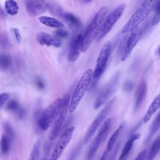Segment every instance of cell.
<instances>
[{
	"instance_id": "cell-1",
	"label": "cell",
	"mask_w": 160,
	"mask_h": 160,
	"mask_svg": "<svg viewBox=\"0 0 160 160\" xmlns=\"http://www.w3.org/2000/svg\"><path fill=\"white\" fill-rule=\"evenodd\" d=\"M107 11L108 9L106 6L101 8L94 15L88 26L87 27L82 38V52H84L89 49L96 38L100 27L106 17Z\"/></svg>"
},
{
	"instance_id": "cell-2",
	"label": "cell",
	"mask_w": 160,
	"mask_h": 160,
	"mask_svg": "<svg viewBox=\"0 0 160 160\" xmlns=\"http://www.w3.org/2000/svg\"><path fill=\"white\" fill-rule=\"evenodd\" d=\"M156 0H143L141 6L131 16L126 24L122 29V32L126 34L137 27L141 23L153 10V7Z\"/></svg>"
},
{
	"instance_id": "cell-3",
	"label": "cell",
	"mask_w": 160,
	"mask_h": 160,
	"mask_svg": "<svg viewBox=\"0 0 160 160\" xmlns=\"http://www.w3.org/2000/svg\"><path fill=\"white\" fill-rule=\"evenodd\" d=\"M92 78V71L91 69H86L82 74L69 101L68 111L70 113H72L76 109L80 101L84 96L85 92L88 89Z\"/></svg>"
},
{
	"instance_id": "cell-4",
	"label": "cell",
	"mask_w": 160,
	"mask_h": 160,
	"mask_svg": "<svg viewBox=\"0 0 160 160\" xmlns=\"http://www.w3.org/2000/svg\"><path fill=\"white\" fill-rule=\"evenodd\" d=\"M62 98L56 99L39 116L37 124L42 131H46L56 120L61 106Z\"/></svg>"
},
{
	"instance_id": "cell-5",
	"label": "cell",
	"mask_w": 160,
	"mask_h": 160,
	"mask_svg": "<svg viewBox=\"0 0 160 160\" xmlns=\"http://www.w3.org/2000/svg\"><path fill=\"white\" fill-rule=\"evenodd\" d=\"M126 8L125 4H121L116 7L106 18L104 19L98 34L96 36L97 41H99L104 38L111 30L116 22L121 17L124 9Z\"/></svg>"
},
{
	"instance_id": "cell-6",
	"label": "cell",
	"mask_w": 160,
	"mask_h": 160,
	"mask_svg": "<svg viewBox=\"0 0 160 160\" xmlns=\"http://www.w3.org/2000/svg\"><path fill=\"white\" fill-rule=\"evenodd\" d=\"M119 78L120 73L119 71H118L111 78V79H109V81L104 86L93 104L94 109H98L100 106L104 104L107 101V100L109 99V98L114 92L116 88L118 86L119 81Z\"/></svg>"
},
{
	"instance_id": "cell-7",
	"label": "cell",
	"mask_w": 160,
	"mask_h": 160,
	"mask_svg": "<svg viewBox=\"0 0 160 160\" xmlns=\"http://www.w3.org/2000/svg\"><path fill=\"white\" fill-rule=\"evenodd\" d=\"M69 101L70 96L69 94L64 95L62 98L61 106L59 112L56 118V120L54 121L55 122H54V124L49 134V139L50 141H53L55 139L60 132L69 109Z\"/></svg>"
},
{
	"instance_id": "cell-8",
	"label": "cell",
	"mask_w": 160,
	"mask_h": 160,
	"mask_svg": "<svg viewBox=\"0 0 160 160\" xmlns=\"http://www.w3.org/2000/svg\"><path fill=\"white\" fill-rule=\"evenodd\" d=\"M115 100H116V98H114L112 99L109 100L106 104L104 108L101 109V111L98 114V115L96 116V117L95 118V119H94V121H92V122L88 129L86 133L85 134V136L84 138V144H86L89 142L91 138L93 136L94 134L95 133L96 131L99 127L101 123L103 122L107 114H108L109 111L111 110Z\"/></svg>"
},
{
	"instance_id": "cell-9",
	"label": "cell",
	"mask_w": 160,
	"mask_h": 160,
	"mask_svg": "<svg viewBox=\"0 0 160 160\" xmlns=\"http://www.w3.org/2000/svg\"><path fill=\"white\" fill-rule=\"evenodd\" d=\"M111 44L110 41L106 42L101 48L98 57L94 70L92 71V78L98 79L105 71L108 59L111 53Z\"/></svg>"
},
{
	"instance_id": "cell-10",
	"label": "cell",
	"mask_w": 160,
	"mask_h": 160,
	"mask_svg": "<svg viewBox=\"0 0 160 160\" xmlns=\"http://www.w3.org/2000/svg\"><path fill=\"white\" fill-rule=\"evenodd\" d=\"M112 118H108L103 123L101 128L99 129L97 136L92 142L91 146L89 148V150L88 152L87 158L88 159H92L95 156L100 144L108 134L109 130L112 124Z\"/></svg>"
},
{
	"instance_id": "cell-11",
	"label": "cell",
	"mask_w": 160,
	"mask_h": 160,
	"mask_svg": "<svg viewBox=\"0 0 160 160\" xmlns=\"http://www.w3.org/2000/svg\"><path fill=\"white\" fill-rule=\"evenodd\" d=\"M74 130V127L73 126H71L64 130L54 146L50 157L51 160H56L60 157L65 148L70 142Z\"/></svg>"
},
{
	"instance_id": "cell-12",
	"label": "cell",
	"mask_w": 160,
	"mask_h": 160,
	"mask_svg": "<svg viewBox=\"0 0 160 160\" xmlns=\"http://www.w3.org/2000/svg\"><path fill=\"white\" fill-rule=\"evenodd\" d=\"M129 32L130 34L128 36V38L126 39L122 54L121 56V59L122 61H126L130 57L133 49L136 46L141 38L140 31L138 27H137Z\"/></svg>"
},
{
	"instance_id": "cell-13",
	"label": "cell",
	"mask_w": 160,
	"mask_h": 160,
	"mask_svg": "<svg viewBox=\"0 0 160 160\" xmlns=\"http://www.w3.org/2000/svg\"><path fill=\"white\" fill-rule=\"evenodd\" d=\"M83 35L78 34L71 39L68 52V60L69 62H74L79 58L82 51Z\"/></svg>"
},
{
	"instance_id": "cell-14",
	"label": "cell",
	"mask_w": 160,
	"mask_h": 160,
	"mask_svg": "<svg viewBox=\"0 0 160 160\" xmlns=\"http://www.w3.org/2000/svg\"><path fill=\"white\" fill-rule=\"evenodd\" d=\"M25 6L27 12L31 16H38L42 14L49 6L46 0H26Z\"/></svg>"
},
{
	"instance_id": "cell-15",
	"label": "cell",
	"mask_w": 160,
	"mask_h": 160,
	"mask_svg": "<svg viewBox=\"0 0 160 160\" xmlns=\"http://www.w3.org/2000/svg\"><path fill=\"white\" fill-rule=\"evenodd\" d=\"M38 42L43 46L60 48L62 44L61 38L45 32H39L36 35Z\"/></svg>"
},
{
	"instance_id": "cell-16",
	"label": "cell",
	"mask_w": 160,
	"mask_h": 160,
	"mask_svg": "<svg viewBox=\"0 0 160 160\" xmlns=\"http://www.w3.org/2000/svg\"><path fill=\"white\" fill-rule=\"evenodd\" d=\"M147 92V84L145 81H142L138 88L136 93L135 101H134V110L138 111L142 104L143 103L144 99L146 98Z\"/></svg>"
},
{
	"instance_id": "cell-17",
	"label": "cell",
	"mask_w": 160,
	"mask_h": 160,
	"mask_svg": "<svg viewBox=\"0 0 160 160\" xmlns=\"http://www.w3.org/2000/svg\"><path fill=\"white\" fill-rule=\"evenodd\" d=\"M62 17L71 29L78 30L81 28L82 24L81 20L73 14L71 12H64L62 14Z\"/></svg>"
},
{
	"instance_id": "cell-18",
	"label": "cell",
	"mask_w": 160,
	"mask_h": 160,
	"mask_svg": "<svg viewBox=\"0 0 160 160\" xmlns=\"http://www.w3.org/2000/svg\"><path fill=\"white\" fill-rule=\"evenodd\" d=\"M160 106V95H157L154 99L152 100V102L149 105L144 118H143V122H148L151 117L154 115V114L156 112V111L159 108Z\"/></svg>"
},
{
	"instance_id": "cell-19",
	"label": "cell",
	"mask_w": 160,
	"mask_h": 160,
	"mask_svg": "<svg viewBox=\"0 0 160 160\" xmlns=\"http://www.w3.org/2000/svg\"><path fill=\"white\" fill-rule=\"evenodd\" d=\"M39 22L46 26L52 28H60L64 26V24L58 19L47 16H41L38 18Z\"/></svg>"
},
{
	"instance_id": "cell-20",
	"label": "cell",
	"mask_w": 160,
	"mask_h": 160,
	"mask_svg": "<svg viewBox=\"0 0 160 160\" xmlns=\"http://www.w3.org/2000/svg\"><path fill=\"white\" fill-rule=\"evenodd\" d=\"M140 136H141V134L139 133L134 134L131 136V137L129 138V139L128 140V141L126 142V143L125 144V145L123 147L122 152L119 158V160L124 159L126 158V157L128 156V154L133 146L134 142L135 141H136L137 139H138L140 138Z\"/></svg>"
},
{
	"instance_id": "cell-21",
	"label": "cell",
	"mask_w": 160,
	"mask_h": 160,
	"mask_svg": "<svg viewBox=\"0 0 160 160\" xmlns=\"http://www.w3.org/2000/svg\"><path fill=\"white\" fill-rule=\"evenodd\" d=\"M4 9L7 14L14 16L19 11V5L14 0H6L4 2Z\"/></svg>"
},
{
	"instance_id": "cell-22",
	"label": "cell",
	"mask_w": 160,
	"mask_h": 160,
	"mask_svg": "<svg viewBox=\"0 0 160 160\" xmlns=\"http://www.w3.org/2000/svg\"><path fill=\"white\" fill-rule=\"evenodd\" d=\"M159 146H160V138L159 136H158L156 139V140L152 142L150 148L149 153H148L147 154V159L148 160H152L156 156L159 150Z\"/></svg>"
},
{
	"instance_id": "cell-23",
	"label": "cell",
	"mask_w": 160,
	"mask_h": 160,
	"mask_svg": "<svg viewBox=\"0 0 160 160\" xmlns=\"http://www.w3.org/2000/svg\"><path fill=\"white\" fill-rule=\"evenodd\" d=\"M123 125L122 124H121L117 129L116 130L113 132V134H112V136H111V138H109L108 142V144H107V146H106V151H108V152L109 151H111L112 150V149L113 148L116 142V140L118 139V138L119 137V134L121 131V129H122V128Z\"/></svg>"
},
{
	"instance_id": "cell-24",
	"label": "cell",
	"mask_w": 160,
	"mask_h": 160,
	"mask_svg": "<svg viewBox=\"0 0 160 160\" xmlns=\"http://www.w3.org/2000/svg\"><path fill=\"white\" fill-rule=\"evenodd\" d=\"M159 126H160V115H159V113H158L151 124L147 141H149L150 139L154 135V134L159 130Z\"/></svg>"
},
{
	"instance_id": "cell-25",
	"label": "cell",
	"mask_w": 160,
	"mask_h": 160,
	"mask_svg": "<svg viewBox=\"0 0 160 160\" xmlns=\"http://www.w3.org/2000/svg\"><path fill=\"white\" fill-rule=\"evenodd\" d=\"M41 141L38 140L34 144L32 151L30 154L29 159L30 160H37L39 159L40 153H41Z\"/></svg>"
},
{
	"instance_id": "cell-26",
	"label": "cell",
	"mask_w": 160,
	"mask_h": 160,
	"mask_svg": "<svg viewBox=\"0 0 160 160\" xmlns=\"http://www.w3.org/2000/svg\"><path fill=\"white\" fill-rule=\"evenodd\" d=\"M12 139H11L8 136H7L5 134H3L1 137L0 141V146L1 151L3 154H6L8 152L10 149V145Z\"/></svg>"
},
{
	"instance_id": "cell-27",
	"label": "cell",
	"mask_w": 160,
	"mask_h": 160,
	"mask_svg": "<svg viewBox=\"0 0 160 160\" xmlns=\"http://www.w3.org/2000/svg\"><path fill=\"white\" fill-rule=\"evenodd\" d=\"M11 63V59L9 55L7 54H0V69H7Z\"/></svg>"
},
{
	"instance_id": "cell-28",
	"label": "cell",
	"mask_w": 160,
	"mask_h": 160,
	"mask_svg": "<svg viewBox=\"0 0 160 160\" xmlns=\"http://www.w3.org/2000/svg\"><path fill=\"white\" fill-rule=\"evenodd\" d=\"M4 129L5 131V134L8 136L11 139H12L14 137V132L11 126L8 122H7L4 124Z\"/></svg>"
},
{
	"instance_id": "cell-29",
	"label": "cell",
	"mask_w": 160,
	"mask_h": 160,
	"mask_svg": "<svg viewBox=\"0 0 160 160\" xmlns=\"http://www.w3.org/2000/svg\"><path fill=\"white\" fill-rule=\"evenodd\" d=\"M19 108L18 102L15 100H11L8 102L6 108L9 111H16Z\"/></svg>"
},
{
	"instance_id": "cell-30",
	"label": "cell",
	"mask_w": 160,
	"mask_h": 160,
	"mask_svg": "<svg viewBox=\"0 0 160 160\" xmlns=\"http://www.w3.org/2000/svg\"><path fill=\"white\" fill-rule=\"evenodd\" d=\"M55 34L56 36L60 38H64L68 36V32L66 30L62 29V28H58V30H56Z\"/></svg>"
},
{
	"instance_id": "cell-31",
	"label": "cell",
	"mask_w": 160,
	"mask_h": 160,
	"mask_svg": "<svg viewBox=\"0 0 160 160\" xmlns=\"http://www.w3.org/2000/svg\"><path fill=\"white\" fill-rule=\"evenodd\" d=\"M134 88V83L131 81H127L123 85V90L125 92H130Z\"/></svg>"
},
{
	"instance_id": "cell-32",
	"label": "cell",
	"mask_w": 160,
	"mask_h": 160,
	"mask_svg": "<svg viewBox=\"0 0 160 160\" xmlns=\"http://www.w3.org/2000/svg\"><path fill=\"white\" fill-rule=\"evenodd\" d=\"M9 98V94L6 92L0 94V108L8 101Z\"/></svg>"
},
{
	"instance_id": "cell-33",
	"label": "cell",
	"mask_w": 160,
	"mask_h": 160,
	"mask_svg": "<svg viewBox=\"0 0 160 160\" xmlns=\"http://www.w3.org/2000/svg\"><path fill=\"white\" fill-rule=\"evenodd\" d=\"M160 20V14L159 12H155V14L154 15L153 18L151 19V25L154 26L157 25Z\"/></svg>"
},
{
	"instance_id": "cell-34",
	"label": "cell",
	"mask_w": 160,
	"mask_h": 160,
	"mask_svg": "<svg viewBox=\"0 0 160 160\" xmlns=\"http://www.w3.org/2000/svg\"><path fill=\"white\" fill-rule=\"evenodd\" d=\"M12 31L13 32V34L14 35V37H15V39L16 40V41L18 42V43H20L21 42V34L19 31V29H17V28H12Z\"/></svg>"
},
{
	"instance_id": "cell-35",
	"label": "cell",
	"mask_w": 160,
	"mask_h": 160,
	"mask_svg": "<svg viewBox=\"0 0 160 160\" xmlns=\"http://www.w3.org/2000/svg\"><path fill=\"white\" fill-rule=\"evenodd\" d=\"M148 154V151L146 149L143 150L142 151H141L138 155V156L135 158L136 160H140V159H145L146 156Z\"/></svg>"
},
{
	"instance_id": "cell-36",
	"label": "cell",
	"mask_w": 160,
	"mask_h": 160,
	"mask_svg": "<svg viewBox=\"0 0 160 160\" xmlns=\"http://www.w3.org/2000/svg\"><path fill=\"white\" fill-rule=\"evenodd\" d=\"M36 85L39 89H43L44 88V84L41 79H38L36 80Z\"/></svg>"
},
{
	"instance_id": "cell-37",
	"label": "cell",
	"mask_w": 160,
	"mask_h": 160,
	"mask_svg": "<svg viewBox=\"0 0 160 160\" xmlns=\"http://www.w3.org/2000/svg\"><path fill=\"white\" fill-rule=\"evenodd\" d=\"M153 9L154 11L155 12H159L160 11V6H159V0H156L154 7H153Z\"/></svg>"
},
{
	"instance_id": "cell-38",
	"label": "cell",
	"mask_w": 160,
	"mask_h": 160,
	"mask_svg": "<svg viewBox=\"0 0 160 160\" xmlns=\"http://www.w3.org/2000/svg\"><path fill=\"white\" fill-rule=\"evenodd\" d=\"M108 152L106 151H105L103 152V154H102V157H101L100 159H101V160H104V159H106V158H107V156H108Z\"/></svg>"
},
{
	"instance_id": "cell-39",
	"label": "cell",
	"mask_w": 160,
	"mask_h": 160,
	"mask_svg": "<svg viewBox=\"0 0 160 160\" xmlns=\"http://www.w3.org/2000/svg\"><path fill=\"white\" fill-rule=\"evenodd\" d=\"M91 1H92V0H82V1L84 3H86V4L90 2Z\"/></svg>"
},
{
	"instance_id": "cell-40",
	"label": "cell",
	"mask_w": 160,
	"mask_h": 160,
	"mask_svg": "<svg viewBox=\"0 0 160 160\" xmlns=\"http://www.w3.org/2000/svg\"><path fill=\"white\" fill-rule=\"evenodd\" d=\"M118 147H119V143L117 144V146L115 147V149H116V151H118V150H116V149L118 148ZM114 150H115V149H114ZM116 154V152H115V151H114V155H113V156H116V155H115Z\"/></svg>"
}]
</instances>
